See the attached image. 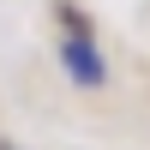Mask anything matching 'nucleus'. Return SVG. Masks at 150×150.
I'll list each match as a JSON object with an SVG mask.
<instances>
[{
	"instance_id": "obj_1",
	"label": "nucleus",
	"mask_w": 150,
	"mask_h": 150,
	"mask_svg": "<svg viewBox=\"0 0 150 150\" xmlns=\"http://www.w3.org/2000/svg\"><path fill=\"white\" fill-rule=\"evenodd\" d=\"M60 60H66V72H72L78 84H102V78H108V72H102V54H96V42H90L84 30H72L66 42H60Z\"/></svg>"
}]
</instances>
